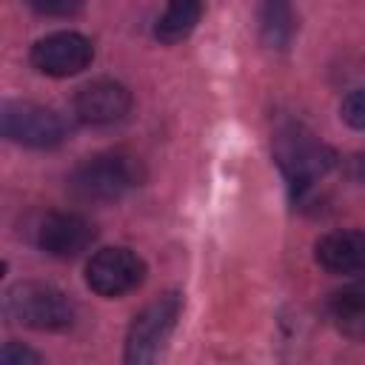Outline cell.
Returning a JSON list of instances; mask_svg holds the SVG:
<instances>
[{"label": "cell", "mask_w": 365, "mask_h": 365, "mask_svg": "<svg viewBox=\"0 0 365 365\" xmlns=\"http://www.w3.org/2000/svg\"><path fill=\"white\" fill-rule=\"evenodd\" d=\"M91 60H94V46L88 37L77 31H54L31 46V66L48 77L80 74L83 68H88Z\"/></svg>", "instance_id": "52a82bcc"}, {"label": "cell", "mask_w": 365, "mask_h": 365, "mask_svg": "<svg viewBox=\"0 0 365 365\" xmlns=\"http://www.w3.org/2000/svg\"><path fill=\"white\" fill-rule=\"evenodd\" d=\"M202 14V3L200 0H168L165 11L157 17L154 23V37L165 46H174L180 40H185Z\"/></svg>", "instance_id": "7c38bea8"}, {"label": "cell", "mask_w": 365, "mask_h": 365, "mask_svg": "<svg viewBox=\"0 0 365 365\" xmlns=\"http://www.w3.org/2000/svg\"><path fill=\"white\" fill-rule=\"evenodd\" d=\"M94 240V225L74 211H51L37 225V245L48 257L74 259Z\"/></svg>", "instance_id": "ba28073f"}, {"label": "cell", "mask_w": 365, "mask_h": 365, "mask_svg": "<svg viewBox=\"0 0 365 365\" xmlns=\"http://www.w3.org/2000/svg\"><path fill=\"white\" fill-rule=\"evenodd\" d=\"M0 359H3L6 365H20V362H40L43 356H40L37 351L26 348V345L9 342V345H3V351H0Z\"/></svg>", "instance_id": "2e32d148"}, {"label": "cell", "mask_w": 365, "mask_h": 365, "mask_svg": "<svg viewBox=\"0 0 365 365\" xmlns=\"http://www.w3.org/2000/svg\"><path fill=\"white\" fill-rule=\"evenodd\" d=\"M3 308L11 322L34 331H66L74 322V305L60 288L48 282L26 279L11 285L6 291Z\"/></svg>", "instance_id": "3957f363"}, {"label": "cell", "mask_w": 365, "mask_h": 365, "mask_svg": "<svg viewBox=\"0 0 365 365\" xmlns=\"http://www.w3.org/2000/svg\"><path fill=\"white\" fill-rule=\"evenodd\" d=\"M43 17H74L83 9V0H26Z\"/></svg>", "instance_id": "9a60e30c"}, {"label": "cell", "mask_w": 365, "mask_h": 365, "mask_svg": "<svg viewBox=\"0 0 365 365\" xmlns=\"http://www.w3.org/2000/svg\"><path fill=\"white\" fill-rule=\"evenodd\" d=\"M0 123H3V134L26 148H57L66 140V123L60 120V114L37 103H26V100L3 103Z\"/></svg>", "instance_id": "5b68a950"}, {"label": "cell", "mask_w": 365, "mask_h": 365, "mask_svg": "<svg viewBox=\"0 0 365 365\" xmlns=\"http://www.w3.org/2000/svg\"><path fill=\"white\" fill-rule=\"evenodd\" d=\"M297 29L294 3L291 0H262L259 9V34L262 43L271 48H288Z\"/></svg>", "instance_id": "4fadbf2b"}, {"label": "cell", "mask_w": 365, "mask_h": 365, "mask_svg": "<svg viewBox=\"0 0 365 365\" xmlns=\"http://www.w3.org/2000/svg\"><path fill=\"white\" fill-rule=\"evenodd\" d=\"M131 111V91L117 80L86 83L74 94V114L86 125H114Z\"/></svg>", "instance_id": "9c48e42d"}, {"label": "cell", "mask_w": 365, "mask_h": 365, "mask_svg": "<svg viewBox=\"0 0 365 365\" xmlns=\"http://www.w3.org/2000/svg\"><path fill=\"white\" fill-rule=\"evenodd\" d=\"M274 160L291 188V197L299 200L336 165L339 157L314 131L299 123H288L274 134Z\"/></svg>", "instance_id": "6da1fadb"}, {"label": "cell", "mask_w": 365, "mask_h": 365, "mask_svg": "<svg viewBox=\"0 0 365 365\" xmlns=\"http://www.w3.org/2000/svg\"><path fill=\"white\" fill-rule=\"evenodd\" d=\"M317 262L331 274L365 271V231H331L317 242Z\"/></svg>", "instance_id": "30bf717a"}, {"label": "cell", "mask_w": 365, "mask_h": 365, "mask_svg": "<svg viewBox=\"0 0 365 365\" xmlns=\"http://www.w3.org/2000/svg\"><path fill=\"white\" fill-rule=\"evenodd\" d=\"M143 168L137 157L125 151H100L74 165L68 174V188L83 202H114L137 188Z\"/></svg>", "instance_id": "7a4b0ae2"}, {"label": "cell", "mask_w": 365, "mask_h": 365, "mask_svg": "<svg viewBox=\"0 0 365 365\" xmlns=\"http://www.w3.org/2000/svg\"><path fill=\"white\" fill-rule=\"evenodd\" d=\"M336 331L354 342H365V279L339 288L328 302Z\"/></svg>", "instance_id": "8fae6325"}, {"label": "cell", "mask_w": 365, "mask_h": 365, "mask_svg": "<svg viewBox=\"0 0 365 365\" xmlns=\"http://www.w3.org/2000/svg\"><path fill=\"white\" fill-rule=\"evenodd\" d=\"M180 311H182V294H177V291H168V294L157 297L154 302H148L128 325L125 362H134V365L154 362L163 354L168 336L174 334Z\"/></svg>", "instance_id": "277c9868"}, {"label": "cell", "mask_w": 365, "mask_h": 365, "mask_svg": "<svg viewBox=\"0 0 365 365\" xmlns=\"http://www.w3.org/2000/svg\"><path fill=\"white\" fill-rule=\"evenodd\" d=\"M145 279V262L128 248H103L86 265V282L100 297H123Z\"/></svg>", "instance_id": "8992f818"}, {"label": "cell", "mask_w": 365, "mask_h": 365, "mask_svg": "<svg viewBox=\"0 0 365 365\" xmlns=\"http://www.w3.org/2000/svg\"><path fill=\"white\" fill-rule=\"evenodd\" d=\"M339 117H342L351 128L365 131V88H356V91H351V94L342 100Z\"/></svg>", "instance_id": "5bb4252c"}, {"label": "cell", "mask_w": 365, "mask_h": 365, "mask_svg": "<svg viewBox=\"0 0 365 365\" xmlns=\"http://www.w3.org/2000/svg\"><path fill=\"white\" fill-rule=\"evenodd\" d=\"M345 174H348V180L365 185V151H356V154L348 157V163H345Z\"/></svg>", "instance_id": "e0dca14e"}]
</instances>
